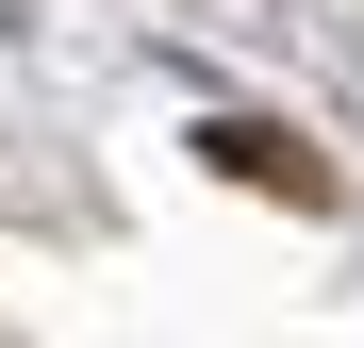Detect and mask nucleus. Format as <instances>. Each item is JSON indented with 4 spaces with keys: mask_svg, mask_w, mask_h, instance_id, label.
Returning <instances> with one entry per match:
<instances>
[{
    "mask_svg": "<svg viewBox=\"0 0 364 348\" xmlns=\"http://www.w3.org/2000/svg\"><path fill=\"white\" fill-rule=\"evenodd\" d=\"M232 166H249V183H282V199H315V149H298V133H249V116H232V133H215Z\"/></svg>",
    "mask_w": 364,
    "mask_h": 348,
    "instance_id": "obj_1",
    "label": "nucleus"
}]
</instances>
